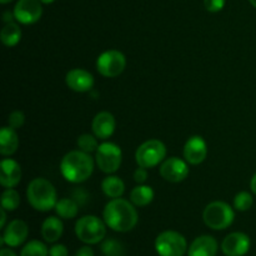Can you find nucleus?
<instances>
[{"mask_svg": "<svg viewBox=\"0 0 256 256\" xmlns=\"http://www.w3.org/2000/svg\"><path fill=\"white\" fill-rule=\"evenodd\" d=\"M102 218L106 226L118 232H130L136 226L139 220L135 205L122 198L112 199L105 205Z\"/></svg>", "mask_w": 256, "mask_h": 256, "instance_id": "1", "label": "nucleus"}, {"mask_svg": "<svg viewBox=\"0 0 256 256\" xmlns=\"http://www.w3.org/2000/svg\"><path fill=\"white\" fill-rule=\"evenodd\" d=\"M95 162L90 154L82 150H72L64 155L60 162V172L66 182L72 184L84 182L92 176Z\"/></svg>", "mask_w": 256, "mask_h": 256, "instance_id": "2", "label": "nucleus"}, {"mask_svg": "<svg viewBox=\"0 0 256 256\" xmlns=\"http://www.w3.org/2000/svg\"><path fill=\"white\" fill-rule=\"evenodd\" d=\"M26 198L32 208L42 212L55 209V205L58 202L56 190L54 185L44 178H36L29 182L26 189Z\"/></svg>", "mask_w": 256, "mask_h": 256, "instance_id": "3", "label": "nucleus"}, {"mask_svg": "<svg viewBox=\"0 0 256 256\" xmlns=\"http://www.w3.org/2000/svg\"><path fill=\"white\" fill-rule=\"evenodd\" d=\"M75 235L86 245L99 244L106 235V224L95 215H85L75 224Z\"/></svg>", "mask_w": 256, "mask_h": 256, "instance_id": "4", "label": "nucleus"}, {"mask_svg": "<svg viewBox=\"0 0 256 256\" xmlns=\"http://www.w3.org/2000/svg\"><path fill=\"white\" fill-rule=\"evenodd\" d=\"M235 212L229 204L224 202H212L204 209L202 220L212 230H225L234 222Z\"/></svg>", "mask_w": 256, "mask_h": 256, "instance_id": "5", "label": "nucleus"}, {"mask_svg": "<svg viewBox=\"0 0 256 256\" xmlns=\"http://www.w3.org/2000/svg\"><path fill=\"white\" fill-rule=\"evenodd\" d=\"M166 156V146L158 139H150L142 142L135 152L138 166L152 169L158 166Z\"/></svg>", "mask_w": 256, "mask_h": 256, "instance_id": "6", "label": "nucleus"}, {"mask_svg": "<svg viewBox=\"0 0 256 256\" xmlns=\"http://www.w3.org/2000/svg\"><path fill=\"white\" fill-rule=\"evenodd\" d=\"M155 250L160 256H184L188 252L186 239L180 232L166 230L155 239Z\"/></svg>", "mask_w": 256, "mask_h": 256, "instance_id": "7", "label": "nucleus"}, {"mask_svg": "<svg viewBox=\"0 0 256 256\" xmlns=\"http://www.w3.org/2000/svg\"><path fill=\"white\" fill-rule=\"evenodd\" d=\"M122 162V149L114 142H102L95 152V162L105 174H114L118 172Z\"/></svg>", "mask_w": 256, "mask_h": 256, "instance_id": "8", "label": "nucleus"}, {"mask_svg": "<svg viewBox=\"0 0 256 256\" xmlns=\"http://www.w3.org/2000/svg\"><path fill=\"white\" fill-rule=\"evenodd\" d=\"M126 68V58L119 50H108L99 55L96 69L105 78H116Z\"/></svg>", "mask_w": 256, "mask_h": 256, "instance_id": "9", "label": "nucleus"}, {"mask_svg": "<svg viewBox=\"0 0 256 256\" xmlns=\"http://www.w3.org/2000/svg\"><path fill=\"white\" fill-rule=\"evenodd\" d=\"M160 175L164 180L169 182H182L189 175V168H188L186 160H182L178 156H172L164 160L160 165Z\"/></svg>", "mask_w": 256, "mask_h": 256, "instance_id": "10", "label": "nucleus"}, {"mask_svg": "<svg viewBox=\"0 0 256 256\" xmlns=\"http://www.w3.org/2000/svg\"><path fill=\"white\" fill-rule=\"evenodd\" d=\"M40 0H19L14 8V16L20 24L30 25L36 22L42 15Z\"/></svg>", "mask_w": 256, "mask_h": 256, "instance_id": "11", "label": "nucleus"}, {"mask_svg": "<svg viewBox=\"0 0 256 256\" xmlns=\"http://www.w3.org/2000/svg\"><path fill=\"white\" fill-rule=\"evenodd\" d=\"M252 242L244 232H232L222 242V252L225 256H244L249 252Z\"/></svg>", "mask_w": 256, "mask_h": 256, "instance_id": "12", "label": "nucleus"}, {"mask_svg": "<svg viewBox=\"0 0 256 256\" xmlns=\"http://www.w3.org/2000/svg\"><path fill=\"white\" fill-rule=\"evenodd\" d=\"M29 235V226L24 220L15 219L4 228L2 236V245L6 244L9 248H18L25 242Z\"/></svg>", "mask_w": 256, "mask_h": 256, "instance_id": "13", "label": "nucleus"}, {"mask_svg": "<svg viewBox=\"0 0 256 256\" xmlns=\"http://www.w3.org/2000/svg\"><path fill=\"white\" fill-rule=\"evenodd\" d=\"M208 146L205 140L199 135L189 138L184 146V158L188 164L199 165L206 159Z\"/></svg>", "mask_w": 256, "mask_h": 256, "instance_id": "14", "label": "nucleus"}, {"mask_svg": "<svg viewBox=\"0 0 256 256\" xmlns=\"http://www.w3.org/2000/svg\"><path fill=\"white\" fill-rule=\"evenodd\" d=\"M65 82L68 88L72 92H90L94 86V76L84 69H72L66 72Z\"/></svg>", "mask_w": 256, "mask_h": 256, "instance_id": "15", "label": "nucleus"}, {"mask_svg": "<svg viewBox=\"0 0 256 256\" xmlns=\"http://www.w3.org/2000/svg\"><path fill=\"white\" fill-rule=\"evenodd\" d=\"M115 126V118L112 112H100L95 115L92 122V134L98 138V139L106 140L114 134Z\"/></svg>", "mask_w": 256, "mask_h": 256, "instance_id": "16", "label": "nucleus"}, {"mask_svg": "<svg viewBox=\"0 0 256 256\" xmlns=\"http://www.w3.org/2000/svg\"><path fill=\"white\" fill-rule=\"evenodd\" d=\"M22 180V168L15 160L4 159L0 162V184L6 189L15 188Z\"/></svg>", "mask_w": 256, "mask_h": 256, "instance_id": "17", "label": "nucleus"}, {"mask_svg": "<svg viewBox=\"0 0 256 256\" xmlns=\"http://www.w3.org/2000/svg\"><path fill=\"white\" fill-rule=\"evenodd\" d=\"M218 245L216 239L210 235L198 236L188 249V256H216Z\"/></svg>", "mask_w": 256, "mask_h": 256, "instance_id": "18", "label": "nucleus"}, {"mask_svg": "<svg viewBox=\"0 0 256 256\" xmlns=\"http://www.w3.org/2000/svg\"><path fill=\"white\" fill-rule=\"evenodd\" d=\"M19 148V138L15 129L10 126H2L0 130V154L2 156H10L16 152Z\"/></svg>", "mask_w": 256, "mask_h": 256, "instance_id": "19", "label": "nucleus"}, {"mask_svg": "<svg viewBox=\"0 0 256 256\" xmlns=\"http://www.w3.org/2000/svg\"><path fill=\"white\" fill-rule=\"evenodd\" d=\"M64 232L62 222L56 216H49L42 225V236L46 242H56Z\"/></svg>", "mask_w": 256, "mask_h": 256, "instance_id": "20", "label": "nucleus"}, {"mask_svg": "<svg viewBox=\"0 0 256 256\" xmlns=\"http://www.w3.org/2000/svg\"><path fill=\"white\" fill-rule=\"evenodd\" d=\"M102 190L108 198L112 199H118L122 198L125 192V184L119 176L109 174V176L104 178L102 182Z\"/></svg>", "mask_w": 256, "mask_h": 256, "instance_id": "21", "label": "nucleus"}, {"mask_svg": "<svg viewBox=\"0 0 256 256\" xmlns=\"http://www.w3.org/2000/svg\"><path fill=\"white\" fill-rule=\"evenodd\" d=\"M154 190L152 188L148 186V185L139 184L135 186L134 189L130 192V202L138 208H144L148 206L150 202L154 200Z\"/></svg>", "mask_w": 256, "mask_h": 256, "instance_id": "22", "label": "nucleus"}, {"mask_svg": "<svg viewBox=\"0 0 256 256\" xmlns=\"http://www.w3.org/2000/svg\"><path fill=\"white\" fill-rule=\"evenodd\" d=\"M55 212H56L58 216L62 219H74L79 212V202L70 198H64V199L58 200L56 205H55Z\"/></svg>", "mask_w": 256, "mask_h": 256, "instance_id": "23", "label": "nucleus"}, {"mask_svg": "<svg viewBox=\"0 0 256 256\" xmlns=\"http://www.w3.org/2000/svg\"><path fill=\"white\" fill-rule=\"evenodd\" d=\"M0 39L5 46H15L22 39V29L16 22H6L0 32Z\"/></svg>", "mask_w": 256, "mask_h": 256, "instance_id": "24", "label": "nucleus"}, {"mask_svg": "<svg viewBox=\"0 0 256 256\" xmlns=\"http://www.w3.org/2000/svg\"><path fill=\"white\" fill-rule=\"evenodd\" d=\"M20 256H49V249L39 240H30L22 249Z\"/></svg>", "mask_w": 256, "mask_h": 256, "instance_id": "25", "label": "nucleus"}, {"mask_svg": "<svg viewBox=\"0 0 256 256\" xmlns=\"http://www.w3.org/2000/svg\"><path fill=\"white\" fill-rule=\"evenodd\" d=\"M20 205V195L16 190L6 189L2 194V208L6 212H14Z\"/></svg>", "mask_w": 256, "mask_h": 256, "instance_id": "26", "label": "nucleus"}, {"mask_svg": "<svg viewBox=\"0 0 256 256\" xmlns=\"http://www.w3.org/2000/svg\"><path fill=\"white\" fill-rule=\"evenodd\" d=\"M102 252L104 256H124L125 248L119 240L106 239L102 242Z\"/></svg>", "mask_w": 256, "mask_h": 256, "instance_id": "27", "label": "nucleus"}, {"mask_svg": "<svg viewBox=\"0 0 256 256\" xmlns=\"http://www.w3.org/2000/svg\"><path fill=\"white\" fill-rule=\"evenodd\" d=\"M76 145L79 148V150L82 152H88V154H92V152H96L98 148H99V142H98V138L95 135L90 134H82L78 138Z\"/></svg>", "mask_w": 256, "mask_h": 256, "instance_id": "28", "label": "nucleus"}, {"mask_svg": "<svg viewBox=\"0 0 256 256\" xmlns=\"http://www.w3.org/2000/svg\"><path fill=\"white\" fill-rule=\"evenodd\" d=\"M254 204L252 195L248 192H240L234 198V208L239 212H248Z\"/></svg>", "mask_w": 256, "mask_h": 256, "instance_id": "29", "label": "nucleus"}, {"mask_svg": "<svg viewBox=\"0 0 256 256\" xmlns=\"http://www.w3.org/2000/svg\"><path fill=\"white\" fill-rule=\"evenodd\" d=\"M25 122V115L22 112H19V110H15L8 118V124H9L10 128L12 129H20V128L24 125Z\"/></svg>", "mask_w": 256, "mask_h": 256, "instance_id": "30", "label": "nucleus"}, {"mask_svg": "<svg viewBox=\"0 0 256 256\" xmlns=\"http://www.w3.org/2000/svg\"><path fill=\"white\" fill-rule=\"evenodd\" d=\"M204 6L208 12H218L225 6V0H204Z\"/></svg>", "mask_w": 256, "mask_h": 256, "instance_id": "31", "label": "nucleus"}, {"mask_svg": "<svg viewBox=\"0 0 256 256\" xmlns=\"http://www.w3.org/2000/svg\"><path fill=\"white\" fill-rule=\"evenodd\" d=\"M68 248L62 244H54L49 249V256H68Z\"/></svg>", "mask_w": 256, "mask_h": 256, "instance_id": "32", "label": "nucleus"}, {"mask_svg": "<svg viewBox=\"0 0 256 256\" xmlns=\"http://www.w3.org/2000/svg\"><path fill=\"white\" fill-rule=\"evenodd\" d=\"M148 179V169L139 166L134 172V180L138 184H144Z\"/></svg>", "mask_w": 256, "mask_h": 256, "instance_id": "33", "label": "nucleus"}, {"mask_svg": "<svg viewBox=\"0 0 256 256\" xmlns=\"http://www.w3.org/2000/svg\"><path fill=\"white\" fill-rule=\"evenodd\" d=\"M75 256H95V255H94V250H92L90 246H88V245H85V246L80 248V249L78 250Z\"/></svg>", "mask_w": 256, "mask_h": 256, "instance_id": "34", "label": "nucleus"}, {"mask_svg": "<svg viewBox=\"0 0 256 256\" xmlns=\"http://www.w3.org/2000/svg\"><path fill=\"white\" fill-rule=\"evenodd\" d=\"M0 215H2V222H0V229H4L5 222H6V210L2 209L0 210Z\"/></svg>", "mask_w": 256, "mask_h": 256, "instance_id": "35", "label": "nucleus"}, {"mask_svg": "<svg viewBox=\"0 0 256 256\" xmlns=\"http://www.w3.org/2000/svg\"><path fill=\"white\" fill-rule=\"evenodd\" d=\"M0 256H16L12 250L10 249H6V248H2V250H0Z\"/></svg>", "mask_w": 256, "mask_h": 256, "instance_id": "36", "label": "nucleus"}, {"mask_svg": "<svg viewBox=\"0 0 256 256\" xmlns=\"http://www.w3.org/2000/svg\"><path fill=\"white\" fill-rule=\"evenodd\" d=\"M12 18H15L14 16V12H4V16H2V20H4L5 22V24H6V22H12Z\"/></svg>", "mask_w": 256, "mask_h": 256, "instance_id": "37", "label": "nucleus"}, {"mask_svg": "<svg viewBox=\"0 0 256 256\" xmlns=\"http://www.w3.org/2000/svg\"><path fill=\"white\" fill-rule=\"evenodd\" d=\"M250 189H252V192L256 195V174L252 178V182H250Z\"/></svg>", "mask_w": 256, "mask_h": 256, "instance_id": "38", "label": "nucleus"}, {"mask_svg": "<svg viewBox=\"0 0 256 256\" xmlns=\"http://www.w3.org/2000/svg\"><path fill=\"white\" fill-rule=\"evenodd\" d=\"M40 2H42V4H52V2H54L55 0H40Z\"/></svg>", "mask_w": 256, "mask_h": 256, "instance_id": "39", "label": "nucleus"}, {"mask_svg": "<svg viewBox=\"0 0 256 256\" xmlns=\"http://www.w3.org/2000/svg\"><path fill=\"white\" fill-rule=\"evenodd\" d=\"M249 2H250V4H252V6H254L256 9V0H249Z\"/></svg>", "mask_w": 256, "mask_h": 256, "instance_id": "40", "label": "nucleus"}, {"mask_svg": "<svg viewBox=\"0 0 256 256\" xmlns=\"http://www.w3.org/2000/svg\"><path fill=\"white\" fill-rule=\"evenodd\" d=\"M12 2V0H0V2H2V4H8V2Z\"/></svg>", "mask_w": 256, "mask_h": 256, "instance_id": "41", "label": "nucleus"}]
</instances>
